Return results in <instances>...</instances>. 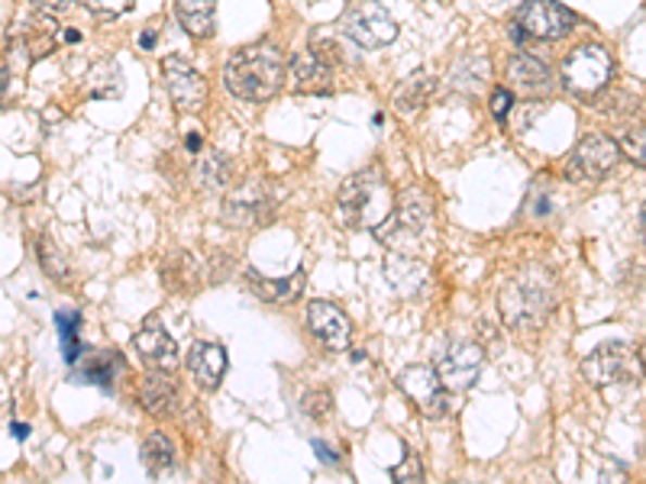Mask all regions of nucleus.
Here are the masks:
<instances>
[{
	"label": "nucleus",
	"mask_w": 646,
	"mask_h": 484,
	"mask_svg": "<svg viewBox=\"0 0 646 484\" xmlns=\"http://www.w3.org/2000/svg\"><path fill=\"white\" fill-rule=\"evenodd\" d=\"M284 55L278 52V46L271 42H256V46H246L240 52H233V59L227 62V72H224V81L230 88V94H237L240 101H271L281 85H284Z\"/></svg>",
	"instance_id": "obj_1"
},
{
	"label": "nucleus",
	"mask_w": 646,
	"mask_h": 484,
	"mask_svg": "<svg viewBox=\"0 0 646 484\" xmlns=\"http://www.w3.org/2000/svg\"><path fill=\"white\" fill-rule=\"evenodd\" d=\"M391 207H394V194L379 165L356 171L340 188V217L353 230H376L391 214Z\"/></svg>",
	"instance_id": "obj_2"
},
{
	"label": "nucleus",
	"mask_w": 646,
	"mask_h": 484,
	"mask_svg": "<svg viewBox=\"0 0 646 484\" xmlns=\"http://www.w3.org/2000/svg\"><path fill=\"white\" fill-rule=\"evenodd\" d=\"M556 288L543 271H523L502 288V317L515 330H536L556 310Z\"/></svg>",
	"instance_id": "obj_3"
},
{
	"label": "nucleus",
	"mask_w": 646,
	"mask_h": 484,
	"mask_svg": "<svg viewBox=\"0 0 646 484\" xmlns=\"http://www.w3.org/2000/svg\"><path fill=\"white\" fill-rule=\"evenodd\" d=\"M430 227H433V207H430V201L423 194H407L404 204L397 211L391 207V214L376 227V237L385 242L391 252H401L407 258V255H417L420 252V245L427 240Z\"/></svg>",
	"instance_id": "obj_4"
},
{
	"label": "nucleus",
	"mask_w": 646,
	"mask_h": 484,
	"mask_svg": "<svg viewBox=\"0 0 646 484\" xmlns=\"http://www.w3.org/2000/svg\"><path fill=\"white\" fill-rule=\"evenodd\" d=\"M611 78H615V59L598 42H585V46L572 49L562 62V85L579 101H592V98L605 94Z\"/></svg>",
	"instance_id": "obj_5"
},
{
	"label": "nucleus",
	"mask_w": 646,
	"mask_h": 484,
	"mask_svg": "<svg viewBox=\"0 0 646 484\" xmlns=\"http://www.w3.org/2000/svg\"><path fill=\"white\" fill-rule=\"evenodd\" d=\"M572 26H575L572 10L556 0H523L515 16V36L520 42L523 39L553 42L562 39Z\"/></svg>",
	"instance_id": "obj_6"
},
{
	"label": "nucleus",
	"mask_w": 646,
	"mask_h": 484,
	"mask_svg": "<svg viewBox=\"0 0 646 484\" xmlns=\"http://www.w3.org/2000/svg\"><path fill=\"white\" fill-rule=\"evenodd\" d=\"M621 158V149L611 136H585L575 142V149L566 155V165H562V175L569 181H601Z\"/></svg>",
	"instance_id": "obj_7"
},
{
	"label": "nucleus",
	"mask_w": 646,
	"mask_h": 484,
	"mask_svg": "<svg viewBox=\"0 0 646 484\" xmlns=\"http://www.w3.org/2000/svg\"><path fill=\"white\" fill-rule=\"evenodd\" d=\"M343 33L356 46H363V49H382L388 42H394L397 23H394V16L385 10V3H379V0H359L356 7L346 10Z\"/></svg>",
	"instance_id": "obj_8"
},
{
	"label": "nucleus",
	"mask_w": 646,
	"mask_h": 484,
	"mask_svg": "<svg viewBox=\"0 0 646 484\" xmlns=\"http://www.w3.org/2000/svg\"><path fill=\"white\" fill-rule=\"evenodd\" d=\"M397 387L410 397V404L423 417H430V420L446 417V410H449V391L436 378V368H430V365H407V368L397 371Z\"/></svg>",
	"instance_id": "obj_9"
},
{
	"label": "nucleus",
	"mask_w": 646,
	"mask_h": 484,
	"mask_svg": "<svg viewBox=\"0 0 646 484\" xmlns=\"http://www.w3.org/2000/svg\"><path fill=\"white\" fill-rule=\"evenodd\" d=\"M337 62H340V52H337V46L330 39L327 42H314L311 49H304L291 62L294 88L301 94H330L333 91V65Z\"/></svg>",
	"instance_id": "obj_10"
},
{
	"label": "nucleus",
	"mask_w": 646,
	"mask_h": 484,
	"mask_svg": "<svg viewBox=\"0 0 646 484\" xmlns=\"http://www.w3.org/2000/svg\"><path fill=\"white\" fill-rule=\"evenodd\" d=\"M162 81L172 94V104L181 114H198L207 104V81L204 75L181 55H168L162 62Z\"/></svg>",
	"instance_id": "obj_11"
},
{
	"label": "nucleus",
	"mask_w": 646,
	"mask_h": 484,
	"mask_svg": "<svg viewBox=\"0 0 646 484\" xmlns=\"http://www.w3.org/2000/svg\"><path fill=\"white\" fill-rule=\"evenodd\" d=\"M275 204L278 198L271 194L268 181H250L227 198L224 217L230 220V227H262L271 217Z\"/></svg>",
	"instance_id": "obj_12"
},
{
	"label": "nucleus",
	"mask_w": 646,
	"mask_h": 484,
	"mask_svg": "<svg viewBox=\"0 0 646 484\" xmlns=\"http://www.w3.org/2000/svg\"><path fill=\"white\" fill-rule=\"evenodd\" d=\"M482 362H485L482 346L463 340V343H453V346L446 349V356L436 365V378L443 381V387H446L449 394H453V391H469V387L476 384L479 371H482Z\"/></svg>",
	"instance_id": "obj_13"
},
{
	"label": "nucleus",
	"mask_w": 646,
	"mask_h": 484,
	"mask_svg": "<svg viewBox=\"0 0 646 484\" xmlns=\"http://www.w3.org/2000/svg\"><path fill=\"white\" fill-rule=\"evenodd\" d=\"M631 362H634L631 343L615 340V343H601L598 349H592V356H585V362H582V371L592 384L608 387L631 374Z\"/></svg>",
	"instance_id": "obj_14"
},
{
	"label": "nucleus",
	"mask_w": 646,
	"mask_h": 484,
	"mask_svg": "<svg viewBox=\"0 0 646 484\" xmlns=\"http://www.w3.org/2000/svg\"><path fill=\"white\" fill-rule=\"evenodd\" d=\"M307 327H311V333H314L330 353L350 349L353 323H350V317H346L337 304H330V301H314V304L307 307Z\"/></svg>",
	"instance_id": "obj_15"
},
{
	"label": "nucleus",
	"mask_w": 646,
	"mask_h": 484,
	"mask_svg": "<svg viewBox=\"0 0 646 484\" xmlns=\"http://www.w3.org/2000/svg\"><path fill=\"white\" fill-rule=\"evenodd\" d=\"M132 349L149 365L152 371H175L181 356H178V343L168 336V330H162L159 323H145L136 336H132Z\"/></svg>",
	"instance_id": "obj_16"
},
{
	"label": "nucleus",
	"mask_w": 646,
	"mask_h": 484,
	"mask_svg": "<svg viewBox=\"0 0 646 484\" xmlns=\"http://www.w3.org/2000/svg\"><path fill=\"white\" fill-rule=\"evenodd\" d=\"M188 371L201 387H207V391L220 387V381L227 374V349L217 343H194L188 353Z\"/></svg>",
	"instance_id": "obj_17"
},
{
	"label": "nucleus",
	"mask_w": 646,
	"mask_h": 484,
	"mask_svg": "<svg viewBox=\"0 0 646 484\" xmlns=\"http://www.w3.org/2000/svg\"><path fill=\"white\" fill-rule=\"evenodd\" d=\"M139 404L159 420H168L178 413L181 394H178V384L168 378V371H155L152 378H145V384L139 391Z\"/></svg>",
	"instance_id": "obj_18"
},
{
	"label": "nucleus",
	"mask_w": 646,
	"mask_h": 484,
	"mask_svg": "<svg viewBox=\"0 0 646 484\" xmlns=\"http://www.w3.org/2000/svg\"><path fill=\"white\" fill-rule=\"evenodd\" d=\"M433 94H436V78L427 75V72H417V75L404 78V81L394 88L391 104H394L397 114L414 117V114H420V111L433 101Z\"/></svg>",
	"instance_id": "obj_19"
},
{
	"label": "nucleus",
	"mask_w": 646,
	"mask_h": 484,
	"mask_svg": "<svg viewBox=\"0 0 646 484\" xmlns=\"http://www.w3.org/2000/svg\"><path fill=\"white\" fill-rule=\"evenodd\" d=\"M246 278L253 284V294L262 297V301H268V304H291L304 291V271L301 268L291 271L288 278H265V275H258L256 268H250Z\"/></svg>",
	"instance_id": "obj_20"
},
{
	"label": "nucleus",
	"mask_w": 646,
	"mask_h": 484,
	"mask_svg": "<svg viewBox=\"0 0 646 484\" xmlns=\"http://www.w3.org/2000/svg\"><path fill=\"white\" fill-rule=\"evenodd\" d=\"M508 81L515 85L517 91H523V94H530V98H536V94H543L546 88H549V81H553V75H549V68L540 62V59H533V55H515L511 59V65H508Z\"/></svg>",
	"instance_id": "obj_21"
},
{
	"label": "nucleus",
	"mask_w": 646,
	"mask_h": 484,
	"mask_svg": "<svg viewBox=\"0 0 646 484\" xmlns=\"http://www.w3.org/2000/svg\"><path fill=\"white\" fill-rule=\"evenodd\" d=\"M175 16L194 39H207L214 33V0H175Z\"/></svg>",
	"instance_id": "obj_22"
},
{
	"label": "nucleus",
	"mask_w": 646,
	"mask_h": 484,
	"mask_svg": "<svg viewBox=\"0 0 646 484\" xmlns=\"http://www.w3.org/2000/svg\"><path fill=\"white\" fill-rule=\"evenodd\" d=\"M55 33H59V26L46 13H36L33 20L23 23V46H26V52H29L33 62L36 59H46L55 49Z\"/></svg>",
	"instance_id": "obj_23"
},
{
	"label": "nucleus",
	"mask_w": 646,
	"mask_h": 484,
	"mask_svg": "<svg viewBox=\"0 0 646 484\" xmlns=\"http://www.w3.org/2000/svg\"><path fill=\"white\" fill-rule=\"evenodd\" d=\"M230 178H233V165H230V158L220 155V152H207V155L198 162V168H194V181H198L201 188H207V191L227 188Z\"/></svg>",
	"instance_id": "obj_24"
},
{
	"label": "nucleus",
	"mask_w": 646,
	"mask_h": 484,
	"mask_svg": "<svg viewBox=\"0 0 646 484\" xmlns=\"http://www.w3.org/2000/svg\"><path fill=\"white\" fill-rule=\"evenodd\" d=\"M124 368L121 362V356L117 353H107V349H94L91 356H88V362L81 368V378L85 381H91V384H98V387H104V391H111L114 387V378H117V371Z\"/></svg>",
	"instance_id": "obj_25"
},
{
	"label": "nucleus",
	"mask_w": 646,
	"mask_h": 484,
	"mask_svg": "<svg viewBox=\"0 0 646 484\" xmlns=\"http://www.w3.org/2000/svg\"><path fill=\"white\" fill-rule=\"evenodd\" d=\"M142 462L152 475H162L175 466V446L165 433H149L142 443Z\"/></svg>",
	"instance_id": "obj_26"
},
{
	"label": "nucleus",
	"mask_w": 646,
	"mask_h": 484,
	"mask_svg": "<svg viewBox=\"0 0 646 484\" xmlns=\"http://www.w3.org/2000/svg\"><path fill=\"white\" fill-rule=\"evenodd\" d=\"M59 336H62V356H65V362L75 368L78 359H81V353H85V346H81V314H75V310L59 314Z\"/></svg>",
	"instance_id": "obj_27"
},
{
	"label": "nucleus",
	"mask_w": 646,
	"mask_h": 484,
	"mask_svg": "<svg viewBox=\"0 0 646 484\" xmlns=\"http://www.w3.org/2000/svg\"><path fill=\"white\" fill-rule=\"evenodd\" d=\"M39 262H42V268L49 271V278H55V281H65V275H68V265H65V258L55 252V245L49 240L39 242Z\"/></svg>",
	"instance_id": "obj_28"
},
{
	"label": "nucleus",
	"mask_w": 646,
	"mask_h": 484,
	"mask_svg": "<svg viewBox=\"0 0 646 484\" xmlns=\"http://www.w3.org/2000/svg\"><path fill=\"white\" fill-rule=\"evenodd\" d=\"M301 410L311 417V420H327L330 413H333V397L327 394V391H311V394H304V404H301Z\"/></svg>",
	"instance_id": "obj_29"
},
{
	"label": "nucleus",
	"mask_w": 646,
	"mask_h": 484,
	"mask_svg": "<svg viewBox=\"0 0 646 484\" xmlns=\"http://www.w3.org/2000/svg\"><path fill=\"white\" fill-rule=\"evenodd\" d=\"M391 479H394V482H420V479H423V466H420V456L407 453V456H404V462L391 469Z\"/></svg>",
	"instance_id": "obj_30"
},
{
	"label": "nucleus",
	"mask_w": 646,
	"mask_h": 484,
	"mask_svg": "<svg viewBox=\"0 0 646 484\" xmlns=\"http://www.w3.org/2000/svg\"><path fill=\"white\" fill-rule=\"evenodd\" d=\"M85 10H91V13H98V16H124L129 7H132V0H78Z\"/></svg>",
	"instance_id": "obj_31"
},
{
	"label": "nucleus",
	"mask_w": 646,
	"mask_h": 484,
	"mask_svg": "<svg viewBox=\"0 0 646 484\" xmlns=\"http://www.w3.org/2000/svg\"><path fill=\"white\" fill-rule=\"evenodd\" d=\"M624 149H628V155L637 162V165H644V123H637L634 129H628L624 132Z\"/></svg>",
	"instance_id": "obj_32"
},
{
	"label": "nucleus",
	"mask_w": 646,
	"mask_h": 484,
	"mask_svg": "<svg viewBox=\"0 0 646 484\" xmlns=\"http://www.w3.org/2000/svg\"><path fill=\"white\" fill-rule=\"evenodd\" d=\"M511 107H515V94H511L508 88H495V91H492V114H495L498 120H505V117L511 114Z\"/></svg>",
	"instance_id": "obj_33"
},
{
	"label": "nucleus",
	"mask_w": 646,
	"mask_h": 484,
	"mask_svg": "<svg viewBox=\"0 0 646 484\" xmlns=\"http://www.w3.org/2000/svg\"><path fill=\"white\" fill-rule=\"evenodd\" d=\"M314 449H317V453H320V462H324V459H327V462H330V466H340V459H337V456H333V453H330V449H327V446H324V443H314Z\"/></svg>",
	"instance_id": "obj_34"
},
{
	"label": "nucleus",
	"mask_w": 646,
	"mask_h": 484,
	"mask_svg": "<svg viewBox=\"0 0 646 484\" xmlns=\"http://www.w3.org/2000/svg\"><path fill=\"white\" fill-rule=\"evenodd\" d=\"M10 430L16 433V440H26V436H29V426H26V423H13Z\"/></svg>",
	"instance_id": "obj_35"
},
{
	"label": "nucleus",
	"mask_w": 646,
	"mask_h": 484,
	"mask_svg": "<svg viewBox=\"0 0 646 484\" xmlns=\"http://www.w3.org/2000/svg\"><path fill=\"white\" fill-rule=\"evenodd\" d=\"M188 149H191V152L201 149V132H191V136H188Z\"/></svg>",
	"instance_id": "obj_36"
},
{
	"label": "nucleus",
	"mask_w": 646,
	"mask_h": 484,
	"mask_svg": "<svg viewBox=\"0 0 646 484\" xmlns=\"http://www.w3.org/2000/svg\"><path fill=\"white\" fill-rule=\"evenodd\" d=\"M36 3H39V7H46V10H59L65 0H36Z\"/></svg>",
	"instance_id": "obj_37"
}]
</instances>
